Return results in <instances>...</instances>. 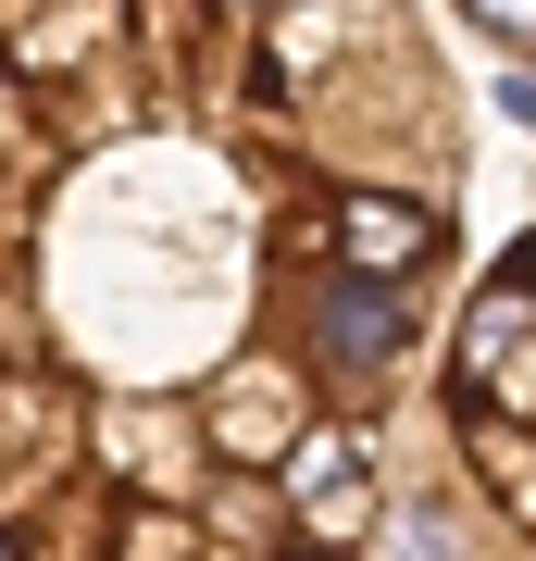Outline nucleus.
Wrapping results in <instances>:
<instances>
[{
  "mask_svg": "<svg viewBox=\"0 0 536 561\" xmlns=\"http://www.w3.org/2000/svg\"><path fill=\"white\" fill-rule=\"evenodd\" d=\"M375 561H536V225L437 324Z\"/></svg>",
  "mask_w": 536,
  "mask_h": 561,
  "instance_id": "2",
  "label": "nucleus"
},
{
  "mask_svg": "<svg viewBox=\"0 0 536 561\" xmlns=\"http://www.w3.org/2000/svg\"><path fill=\"white\" fill-rule=\"evenodd\" d=\"M461 187L412 13H0V561H375Z\"/></svg>",
  "mask_w": 536,
  "mask_h": 561,
  "instance_id": "1",
  "label": "nucleus"
},
{
  "mask_svg": "<svg viewBox=\"0 0 536 561\" xmlns=\"http://www.w3.org/2000/svg\"><path fill=\"white\" fill-rule=\"evenodd\" d=\"M475 38L512 50V62H536V13H475Z\"/></svg>",
  "mask_w": 536,
  "mask_h": 561,
  "instance_id": "3",
  "label": "nucleus"
}]
</instances>
